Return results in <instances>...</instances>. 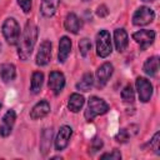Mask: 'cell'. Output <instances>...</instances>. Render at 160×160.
Instances as JSON below:
<instances>
[{
    "label": "cell",
    "mask_w": 160,
    "mask_h": 160,
    "mask_svg": "<svg viewBox=\"0 0 160 160\" xmlns=\"http://www.w3.org/2000/svg\"><path fill=\"white\" fill-rule=\"evenodd\" d=\"M15 120H16V114L14 110H8L5 112V115L2 116V120H1V124H0V135L6 138L10 135L12 128H14V124H15Z\"/></svg>",
    "instance_id": "obj_11"
},
{
    "label": "cell",
    "mask_w": 160,
    "mask_h": 160,
    "mask_svg": "<svg viewBox=\"0 0 160 160\" xmlns=\"http://www.w3.org/2000/svg\"><path fill=\"white\" fill-rule=\"evenodd\" d=\"M132 39L140 45V50H145L150 46L155 40V31L154 30H139L132 34Z\"/></svg>",
    "instance_id": "obj_6"
},
{
    "label": "cell",
    "mask_w": 160,
    "mask_h": 160,
    "mask_svg": "<svg viewBox=\"0 0 160 160\" xmlns=\"http://www.w3.org/2000/svg\"><path fill=\"white\" fill-rule=\"evenodd\" d=\"M42 81H44V74L40 71H35L31 76V85H30V90L32 94L40 92L41 86H42Z\"/></svg>",
    "instance_id": "obj_23"
},
{
    "label": "cell",
    "mask_w": 160,
    "mask_h": 160,
    "mask_svg": "<svg viewBox=\"0 0 160 160\" xmlns=\"http://www.w3.org/2000/svg\"><path fill=\"white\" fill-rule=\"evenodd\" d=\"M155 19V12L148 6H140L132 15V24L136 26H145Z\"/></svg>",
    "instance_id": "obj_5"
},
{
    "label": "cell",
    "mask_w": 160,
    "mask_h": 160,
    "mask_svg": "<svg viewBox=\"0 0 160 160\" xmlns=\"http://www.w3.org/2000/svg\"><path fill=\"white\" fill-rule=\"evenodd\" d=\"M84 1H88V0H84Z\"/></svg>",
    "instance_id": "obj_35"
},
{
    "label": "cell",
    "mask_w": 160,
    "mask_h": 160,
    "mask_svg": "<svg viewBox=\"0 0 160 160\" xmlns=\"http://www.w3.org/2000/svg\"><path fill=\"white\" fill-rule=\"evenodd\" d=\"M92 85H94V76H92V74L91 72H85L82 75L81 80L76 84V89L79 91L86 92V91H89L92 88Z\"/></svg>",
    "instance_id": "obj_22"
},
{
    "label": "cell",
    "mask_w": 160,
    "mask_h": 160,
    "mask_svg": "<svg viewBox=\"0 0 160 160\" xmlns=\"http://www.w3.org/2000/svg\"><path fill=\"white\" fill-rule=\"evenodd\" d=\"M114 72V66L110 62H104L101 66H99V69L96 70V81H98V86L102 88L109 79L111 78Z\"/></svg>",
    "instance_id": "obj_12"
},
{
    "label": "cell",
    "mask_w": 160,
    "mask_h": 160,
    "mask_svg": "<svg viewBox=\"0 0 160 160\" xmlns=\"http://www.w3.org/2000/svg\"><path fill=\"white\" fill-rule=\"evenodd\" d=\"M101 148H102V140H101V139H94V140L91 141L89 152H90V154H94V152L99 151Z\"/></svg>",
    "instance_id": "obj_27"
},
{
    "label": "cell",
    "mask_w": 160,
    "mask_h": 160,
    "mask_svg": "<svg viewBox=\"0 0 160 160\" xmlns=\"http://www.w3.org/2000/svg\"><path fill=\"white\" fill-rule=\"evenodd\" d=\"M82 22L81 20L78 18V15L75 12H69L65 18V21H64V26L65 29L69 31V32H72V34H78L80 28H81Z\"/></svg>",
    "instance_id": "obj_14"
},
{
    "label": "cell",
    "mask_w": 160,
    "mask_h": 160,
    "mask_svg": "<svg viewBox=\"0 0 160 160\" xmlns=\"http://www.w3.org/2000/svg\"><path fill=\"white\" fill-rule=\"evenodd\" d=\"M84 102H85L84 96L80 95V94H78V92H74V94H71L70 98H69L68 108H69L70 111H72V112H78V111L82 108Z\"/></svg>",
    "instance_id": "obj_21"
},
{
    "label": "cell",
    "mask_w": 160,
    "mask_h": 160,
    "mask_svg": "<svg viewBox=\"0 0 160 160\" xmlns=\"http://www.w3.org/2000/svg\"><path fill=\"white\" fill-rule=\"evenodd\" d=\"M112 51L111 38L108 30H100L96 34V54L100 58H108Z\"/></svg>",
    "instance_id": "obj_4"
},
{
    "label": "cell",
    "mask_w": 160,
    "mask_h": 160,
    "mask_svg": "<svg viewBox=\"0 0 160 160\" xmlns=\"http://www.w3.org/2000/svg\"><path fill=\"white\" fill-rule=\"evenodd\" d=\"M129 138H130V134L126 129H120L119 132L115 135V140L118 142H126L129 140Z\"/></svg>",
    "instance_id": "obj_26"
},
{
    "label": "cell",
    "mask_w": 160,
    "mask_h": 160,
    "mask_svg": "<svg viewBox=\"0 0 160 160\" xmlns=\"http://www.w3.org/2000/svg\"><path fill=\"white\" fill-rule=\"evenodd\" d=\"M38 39V26L32 21H28L25 29L18 41V55L21 60H28L34 50Z\"/></svg>",
    "instance_id": "obj_1"
},
{
    "label": "cell",
    "mask_w": 160,
    "mask_h": 160,
    "mask_svg": "<svg viewBox=\"0 0 160 160\" xmlns=\"http://www.w3.org/2000/svg\"><path fill=\"white\" fill-rule=\"evenodd\" d=\"M50 60H51V42L49 40H44L39 46L35 62L39 66H45L50 62Z\"/></svg>",
    "instance_id": "obj_8"
},
{
    "label": "cell",
    "mask_w": 160,
    "mask_h": 160,
    "mask_svg": "<svg viewBox=\"0 0 160 160\" xmlns=\"http://www.w3.org/2000/svg\"><path fill=\"white\" fill-rule=\"evenodd\" d=\"M101 159H111V160H120L121 159V154L119 150H112L111 152H106V154H102L100 156Z\"/></svg>",
    "instance_id": "obj_28"
},
{
    "label": "cell",
    "mask_w": 160,
    "mask_h": 160,
    "mask_svg": "<svg viewBox=\"0 0 160 160\" xmlns=\"http://www.w3.org/2000/svg\"><path fill=\"white\" fill-rule=\"evenodd\" d=\"M79 50H80L81 56L85 58L91 50V41L86 38H82L81 40H79Z\"/></svg>",
    "instance_id": "obj_24"
},
{
    "label": "cell",
    "mask_w": 160,
    "mask_h": 160,
    "mask_svg": "<svg viewBox=\"0 0 160 160\" xmlns=\"http://www.w3.org/2000/svg\"><path fill=\"white\" fill-rule=\"evenodd\" d=\"M108 110H109V105L105 100H102L98 96H91L89 99L88 109L85 110L84 116H85L86 121H91L98 115H102V114L108 112Z\"/></svg>",
    "instance_id": "obj_2"
},
{
    "label": "cell",
    "mask_w": 160,
    "mask_h": 160,
    "mask_svg": "<svg viewBox=\"0 0 160 160\" xmlns=\"http://www.w3.org/2000/svg\"><path fill=\"white\" fill-rule=\"evenodd\" d=\"M48 86L55 95H59L62 91L64 86H65V76H64V74L60 72V71H51L50 75H49Z\"/></svg>",
    "instance_id": "obj_9"
},
{
    "label": "cell",
    "mask_w": 160,
    "mask_h": 160,
    "mask_svg": "<svg viewBox=\"0 0 160 160\" xmlns=\"http://www.w3.org/2000/svg\"><path fill=\"white\" fill-rule=\"evenodd\" d=\"M142 70L146 75L155 76L158 74V70H159V58L158 56H151V58L146 59V61L144 62Z\"/></svg>",
    "instance_id": "obj_20"
},
{
    "label": "cell",
    "mask_w": 160,
    "mask_h": 160,
    "mask_svg": "<svg viewBox=\"0 0 160 160\" xmlns=\"http://www.w3.org/2000/svg\"><path fill=\"white\" fill-rule=\"evenodd\" d=\"M142 1H154V0H142Z\"/></svg>",
    "instance_id": "obj_32"
},
{
    "label": "cell",
    "mask_w": 160,
    "mask_h": 160,
    "mask_svg": "<svg viewBox=\"0 0 160 160\" xmlns=\"http://www.w3.org/2000/svg\"><path fill=\"white\" fill-rule=\"evenodd\" d=\"M121 99L125 102H132L134 101L135 94H134V90H132V86L131 85H126L122 89V91H121Z\"/></svg>",
    "instance_id": "obj_25"
},
{
    "label": "cell",
    "mask_w": 160,
    "mask_h": 160,
    "mask_svg": "<svg viewBox=\"0 0 160 160\" xmlns=\"http://www.w3.org/2000/svg\"><path fill=\"white\" fill-rule=\"evenodd\" d=\"M114 42H115V48L119 52H122L129 44V36L128 32L124 29H116L114 31Z\"/></svg>",
    "instance_id": "obj_15"
},
{
    "label": "cell",
    "mask_w": 160,
    "mask_h": 160,
    "mask_svg": "<svg viewBox=\"0 0 160 160\" xmlns=\"http://www.w3.org/2000/svg\"><path fill=\"white\" fill-rule=\"evenodd\" d=\"M18 4L22 9L24 12H30L31 10V0H18Z\"/></svg>",
    "instance_id": "obj_30"
},
{
    "label": "cell",
    "mask_w": 160,
    "mask_h": 160,
    "mask_svg": "<svg viewBox=\"0 0 160 160\" xmlns=\"http://www.w3.org/2000/svg\"><path fill=\"white\" fill-rule=\"evenodd\" d=\"M70 51H71V40L68 36H62L60 39V42H59V52H58L59 61L60 62H65V60L68 59Z\"/></svg>",
    "instance_id": "obj_16"
},
{
    "label": "cell",
    "mask_w": 160,
    "mask_h": 160,
    "mask_svg": "<svg viewBox=\"0 0 160 160\" xmlns=\"http://www.w3.org/2000/svg\"><path fill=\"white\" fill-rule=\"evenodd\" d=\"M0 49H1V45H0Z\"/></svg>",
    "instance_id": "obj_34"
},
{
    "label": "cell",
    "mask_w": 160,
    "mask_h": 160,
    "mask_svg": "<svg viewBox=\"0 0 160 160\" xmlns=\"http://www.w3.org/2000/svg\"><path fill=\"white\" fill-rule=\"evenodd\" d=\"M108 14H109V10H108L106 5H100V6H98V9H96V15H98V16L105 18Z\"/></svg>",
    "instance_id": "obj_31"
},
{
    "label": "cell",
    "mask_w": 160,
    "mask_h": 160,
    "mask_svg": "<svg viewBox=\"0 0 160 160\" xmlns=\"http://www.w3.org/2000/svg\"><path fill=\"white\" fill-rule=\"evenodd\" d=\"M51 140H52V130L51 129H44L41 132V139H40V150H41L42 155H46L50 151Z\"/></svg>",
    "instance_id": "obj_18"
},
{
    "label": "cell",
    "mask_w": 160,
    "mask_h": 160,
    "mask_svg": "<svg viewBox=\"0 0 160 160\" xmlns=\"http://www.w3.org/2000/svg\"><path fill=\"white\" fill-rule=\"evenodd\" d=\"M71 135H72V130L70 126H68V125L61 126L59 129V132H58L56 139H55V150H58V151L64 150L68 146Z\"/></svg>",
    "instance_id": "obj_10"
},
{
    "label": "cell",
    "mask_w": 160,
    "mask_h": 160,
    "mask_svg": "<svg viewBox=\"0 0 160 160\" xmlns=\"http://www.w3.org/2000/svg\"><path fill=\"white\" fill-rule=\"evenodd\" d=\"M159 138H160V134L156 132L154 135V138L150 140V148H152L155 154H160V151H159Z\"/></svg>",
    "instance_id": "obj_29"
},
{
    "label": "cell",
    "mask_w": 160,
    "mask_h": 160,
    "mask_svg": "<svg viewBox=\"0 0 160 160\" xmlns=\"http://www.w3.org/2000/svg\"><path fill=\"white\" fill-rule=\"evenodd\" d=\"M136 90L139 94V99L142 102H148L152 95V85L151 82L145 78H138L136 79Z\"/></svg>",
    "instance_id": "obj_7"
},
{
    "label": "cell",
    "mask_w": 160,
    "mask_h": 160,
    "mask_svg": "<svg viewBox=\"0 0 160 160\" xmlns=\"http://www.w3.org/2000/svg\"><path fill=\"white\" fill-rule=\"evenodd\" d=\"M2 35L10 45H16L20 38V26L14 18H8L2 24Z\"/></svg>",
    "instance_id": "obj_3"
},
{
    "label": "cell",
    "mask_w": 160,
    "mask_h": 160,
    "mask_svg": "<svg viewBox=\"0 0 160 160\" xmlns=\"http://www.w3.org/2000/svg\"><path fill=\"white\" fill-rule=\"evenodd\" d=\"M0 109H1V104H0Z\"/></svg>",
    "instance_id": "obj_33"
},
{
    "label": "cell",
    "mask_w": 160,
    "mask_h": 160,
    "mask_svg": "<svg viewBox=\"0 0 160 160\" xmlns=\"http://www.w3.org/2000/svg\"><path fill=\"white\" fill-rule=\"evenodd\" d=\"M0 76H1V80L4 82H10L15 79L16 76V70H15V66L12 64H2L0 66Z\"/></svg>",
    "instance_id": "obj_19"
},
{
    "label": "cell",
    "mask_w": 160,
    "mask_h": 160,
    "mask_svg": "<svg viewBox=\"0 0 160 160\" xmlns=\"http://www.w3.org/2000/svg\"><path fill=\"white\" fill-rule=\"evenodd\" d=\"M59 4H60V0H41L40 11L44 16L50 18L56 12Z\"/></svg>",
    "instance_id": "obj_17"
},
{
    "label": "cell",
    "mask_w": 160,
    "mask_h": 160,
    "mask_svg": "<svg viewBox=\"0 0 160 160\" xmlns=\"http://www.w3.org/2000/svg\"><path fill=\"white\" fill-rule=\"evenodd\" d=\"M50 112V104L46 100H41L38 104L34 105V108L30 111V118L32 120H38L41 119L44 116H46Z\"/></svg>",
    "instance_id": "obj_13"
}]
</instances>
